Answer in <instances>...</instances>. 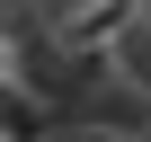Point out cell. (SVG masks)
I'll use <instances>...</instances> for the list:
<instances>
[{"label":"cell","mask_w":151,"mask_h":142,"mask_svg":"<svg viewBox=\"0 0 151 142\" xmlns=\"http://www.w3.org/2000/svg\"><path fill=\"white\" fill-rule=\"evenodd\" d=\"M0 133H9V142H45V133H53V107H45L36 89H9V124H0Z\"/></svg>","instance_id":"1"},{"label":"cell","mask_w":151,"mask_h":142,"mask_svg":"<svg viewBox=\"0 0 151 142\" xmlns=\"http://www.w3.org/2000/svg\"><path fill=\"white\" fill-rule=\"evenodd\" d=\"M142 9H151V0H142Z\"/></svg>","instance_id":"2"}]
</instances>
